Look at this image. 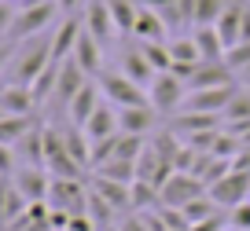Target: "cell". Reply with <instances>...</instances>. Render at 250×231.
Instances as JSON below:
<instances>
[{
	"label": "cell",
	"mask_w": 250,
	"mask_h": 231,
	"mask_svg": "<svg viewBox=\"0 0 250 231\" xmlns=\"http://www.w3.org/2000/svg\"><path fill=\"white\" fill-rule=\"evenodd\" d=\"M59 66H62V59H52L44 70L37 74V81H33V99H37V107H44L48 99L55 96V85H59Z\"/></svg>",
	"instance_id": "cell-23"
},
{
	"label": "cell",
	"mask_w": 250,
	"mask_h": 231,
	"mask_svg": "<svg viewBox=\"0 0 250 231\" xmlns=\"http://www.w3.org/2000/svg\"><path fill=\"white\" fill-rule=\"evenodd\" d=\"M114 132H122V129H118V107L103 99L100 107L92 110V117H88L85 136H88V143H100V139H110Z\"/></svg>",
	"instance_id": "cell-17"
},
{
	"label": "cell",
	"mask_w": 250,
	"mask_h": 231,
	"mask_svg": "<svg viewBox=\"0 0 250 231\" xmlns=\"http://www.w3.org/2000/svg\"><path fill=\"white\" fill-rule=\"evenodd\" d=\"M96 81H100L103 99L114 103L118 110H122V107H140V103H151V99H147V88H140L136 81H129L122 70H118V74H114V70H103Z\"/></svg>",
	"instance_id": "cell-4"
},
{
	"label": "cell",
	"mask_w": 250,
	"mask_h": 231,
	"mask_svg": "<svg viewBox=\"0 0 250 231\" xmlns=\"http://www.w3.org/2000/svg\"><path fill=\"white\" fill-rule=\"evenodd\" d=\"M191 37H195V44H199V55H203V62L225 59V40H221L217 26H195V30H191Z\"/></svg>",
	"instance_id": "cell-22"
},
{
	"label": "cell",
	"mask_w": 250,
	"mask_h": 231,
	"mask_svg": "<svg viewBox=\"0 0 250 231\" xmlns=\"http://www.w3.org/2000/svg\"><path fill=\"white\" fill-rule=\"evenodd\" d=\"M158 125H162V114H158L151 103H140V107H122V110H118V129L129 132V136H151Z\"/></svg>",
	"instance_id": "cell-10"
},
{
	"label": "cell",
	"mask_w": 250,
	"mask_h": 231,
	"mask_svg": "<svg viewBox=\"0 0 250 231\" xmlns=\"http://www.w3.org/2000/svg\"><path fill=\"white\" fill-rule=\"evenodd\" d=\"M225 4L228 0H195V26H213L221 19V11H225Z\"/></svg>",
	"instance_id": "cell-27"
},
{
	"label": "cell",
	"mask_w": 250,
	"mask_h": 231,
	"mask_svg": "<svg viewBox=\"0 0 250 231\" xmlns=\"http://www.w3.org/2000/svg\"><path fill=\"white\" fill-rule=\"evenodd\" d=\"M52 62V30L41 33V37H30V40H19V52L11 59V81L19 85H33L37 74Z\"/></svg>",
	"instance_id": "cell-1"
},
{
	"label": "cell",
	"mask_w": 250,
	"mask_h": 231,
	"mask_svg": "<svg viewBox=\"0 0 250 231\" xmlns=\"http://www.w3.org/2000/svg\"><path fill=\"white\" fill-rule=\"evenodd\" d=\"M88 191H92L100 202H107V206L114 209V213H122V209H133V184H118V180L96 176Z\"/></svg>",
	"instance_id": "cell-15"
},
{
	"label": "cell",
	"mask_w": 250,
	"mask_h": 231,
	"mask_svg": "<svg viewBox=\"0 0 250 231\" xmlns=\"http://www.w3.org/2000/svg\"><path fill=\"white\" fill-rule=\"evenodd\" d=\"M235 92H239V81H235V85H221V88H195V92H188V99H184L180 110H191V114H221L225 117V107L232 103Z\"/></svg>",
	"instance_id": "cell-7"
},
{
	"label": "cell",
	"mask_w": 250,
	"mask_h": 231,
	"mask_svg": "<svg viewBox=\"0 0 250 231\" xmlns=\"http://www.w3.org/2000/svg\"><path fill=\"white\" fill-rule=\"evenodd\" d=\"M147 99H151V107H155L158 114H162V121H166L169 114H177V110L184 107L188 81H184V77H177L173 70H162V74H155V81H151Z\"/></svg>",
	"instance_id": "cell-3"
},
{
	"label": "cell",
	"mask_w": 250,
	"mask_h": 231,
	"mask_svg": "<svg viewBox=\"0 0 250 231\" xmlns=\"http://www.w3.org/2000/svg\"><path fill=\"white\" fill-rule=\"evenodd\" d=\"M103 103V92H100V81H85V88H81L78 96H74L70 103H66V117H70V125H78V129H85L88 117H92V110Z\"/></svg>",
	"instance_id": "cell-12"
},
{
	"label": "cell",
	"mask_w": 250,
	"mask_h": 231,
	"mask_svg": "<svg viewBox=\"0 0 250 231\" xmlns=\"http://www.w3.org/2000/svg\"><path fill=\"white\" fill-rule=\"evenodd\" d=\"M26 209H30V198L11 180H0V228H15Z\"/></svg>",
	"instance_id": "cell-14"
},
{
	"label": "cell",
	"mask_w": 250,
	"mask_h": 231,
	"mask_svg": "<svg viewBox=\"0 0 250 231\" xmlns=\"http://www.w3.org/2000/svg\"><path fill=\"white\" fill-rule=\"evenodd\" d=\"M206 191H210V198L217 202L221 209L243 206V202H250V169L232 165V173H225V176H221L217 184H210Z\"/></svg>",
	"instance_id": "cell-5"
},
{
	"label": "cell",
	"mask_w": 250,
	"mask_h": 231,
	"mask_svg": "<svg viewBox=\"0 0 250 231\" xmlns=\"http://www.w3.org/2000/svg\"><path fill=\"white\" fill-rule=\"evenodd\" d=\"M15 151H11V147H4L0 143V176H11V173H15Z\"/></svg>",
	"instance_id": "cell-32"
},
{
	"label": "cell",
	"mask_w": 250,
	"mask_h": 231,
	"mask_svg": "<svg viewBox=\"0 0 250 231\" xmlns=\"http://www.w3.org/2000/svg\"><path fill=\"white\" fill-rule=\"evenodd\" d=\"M0 107L11 117H33V107H37L33 88L19 85V81H4V85H0Z\"/></svg>",
	"instance_id": "cell-11"
},
{
	"label": "cell",
	"mask_w": 250,
	"mask_h": 231,
	"mask_svg": "<svg viewBox=\"0 0 250 231\" xmlns=\"http://www.w3.org/2000/svg\"><path fill=\"white\" fill-rule=\"evenodd\" d=\"M136 44H140V52L147 55L151 59V66L158 70V74H162V70H169L173 66V55H169V40H136Z\"/></svg>",
	"instance_id": "cell-26"
},
{
	"label": "cell",
	"mask_w": 250,
	"mask_h": 231,
	"mask_svg": "<svg viewBox=\"0 0 250 231\" xmlns=\"http://www.w3.org/2000/svg\"><path fill=\"white\" fill-rule=\"evenodd\" d=\"M55 19H59V0H41V4H30V8H19L8 37H15V40L41 37V33H48L55 26Z\"/></svg>",
	"instance_id": "cell-2"
},
{
	"label": "cell",
	"mask_w": 250,
	"mask_h": 231,
	"mask_svg": "<svg viewBox=\"0 0 250 231\" xmlns=\"http://www.w3.org/2000/svg\"><path fill=\"white\" fill-rule=\"evenodd\" d=\"M85 81H92V77H88L74 59H62V66H59V85H55V96H52V99H59L62 107H66V103H70L74 96L85 88Z\"/></svg>",
	"instance_id": "cell-19"
},
{
	"label": "cell",
	"mask_w": 250,
	"mask_h": 231,
	"mask_svg": "<svg viewBox=\"0 0 250 231\" xmlns=\"http://www.w3.org/2000/svg\"><path fill=\"white\" fill-rule=\"evenodd\" d=\"M118 231H151V228L144 224V216H129V220H125Z\"/></svg>",
	"instance_id": "cell-33"
},
{
	"label": "cell",
	"mask_w": 250,
	"mask_h": 231,
	"mask_svg": "<svg viewBox=\"0 0 250 231\" xmlns=\"http://www.w3.org/2000/svg\"><path fill=\"white\" fill-rule=\"evenodd\" d=\"M30 125H33V117H11V114L0 117V143L15 151V143L30 132Z\"/></svg>",
	"instance_id": "cell-25"
},
{
	"label": "cell",
	"mask_w": 250,
	"mask_h": 231,
	"mask_svg": "<svg viewBox=\"0 0 250 231\" xmlns=\"http://www.w3.org/2000/svg\"><path fill=\"white\" fill-rule=\"evenodd\" d=\"M199 194H206V184L191 173H173L162 187H158V206H173V209H184L188 202H195Z\"/></svg>",
	"instance_id": "cell-6"
},
{
	"label": "cell",
	"mask_w": 250,
	"mask_h": 231,
	"mask_svg": "<svg viewBox=\"0 0 250 231\" xmlns=\"http://www.w3.org/2000/svg\"><path fill=\"white\" fill-rule=\"evenodd\" d=\"M78 8H81V0H59V11H66V15L78 11Z\"/></svg>",
	"instance_id": "cell-35"
},
{
	"label": "cell",
	"mask_w": 250,
	"mask_h": 231,
	"mask_svg": "<svg viewBox=\"0 0 250 231\" xmlns=\"http://www.w3.org/2000/svg\"><path fill=\"white\" fill-rule=\"evenodd\" d=\"M239 40H250V4L243 11V30H239Z\"/></svg>",
	"instance_id": "cell-34"
},
{
	"label": "cell",
	"mask_w": 250,
	"mask_h": 231,
	"mask_svg": "<svg viewBox=\"0 0 250 231\" xmlns=\"http://www.w3.org/2000/svg\"><path fill=\"white\" fill-rule=\"evenodd\" d=\"M81 22H85V30L92 33L103 48L118 37V26H114V15H110V4H107V0H88L85 11H81Z\"/></svg>",
	"instance_id": "cell-9"
},
{
	"label": "cell",
	"mask_w": 250,
	"mask_h": 231,
	"mask_svg": "<svg viewBox=\"0 0 250 231\" xmlns=\"http://www.w3.org/2000/svg\"><path fill=\"white\" fill-rule=\"evenodd\" d=\"M225 62H228V70H232V74H239L243 66H250V40H239L235 48H228V52H225Z\"/></svg>",
	"instance_id": "cell-28"
},
{
	"label": "cell",
	"mask_w": 250,
	"mask_h": 231,
	"mask_svg": "<svg viewBox=\"0 0 250 231\" xmlns=\"http://www.w3.org/2000/svg\"><path fill=\"white\" fill-rule=\"evenodd\" d=\"M0 117H8V114H4V107H0Z\"/></svg>",
	"instance_id": "cell-37"
},
{
	"label": "cell",
	"mask_w": 250,
	"mask_h": 231,
	"mask_svg": "<svg viewBox=\"0 0 250 231\" xmlns=\"http://www.w3.org/2000/svg\"><path fill=\"white\" fill-rule=\"evenodd\" d=\"M15 4H22V0H15Z\"/></svg>",
	"instance_id": "cell-39"
},
{
	"label": "cell",
	"mask_w": 250,
	"mask_h": 231,
	"mask_svg": "<svg viewBox=\"0 0 250 231\" xmlns=\"http://www.w3.org/2000/svg\"><path fill=\"white\" fill-rule=\"evenodd\" d=\"M70 59L78 62L88 77H100V74H103V44H100L88 30H81V37H78V44H74V55H70Z\"/></svg>",
	"instance_id": "cell-16"
},
{
	"label": "cell",
	"mask_w": 250,
	"mask_h": 231,
	"mask_svg": "<svg viewBox=\"0 0 250 231\" xmlns=\"http://www.w3.org/2000/svg\"><path fill=\"white\" fill-rule=\"evenodd\" d=\"M11 184H15L30 202H44L48 194H52V173H48L44 165H15Z\"/></svg>",
	"instance_id": "cell-8"
},
{
	"label": "cell",
	"mask_w": 250,
	"mask_h": 231,
	"mask_svg": "<svg viewBox=\"0 0 250 231\" xmlns=\"http://www.w3.org/2000/svg\"><path fill=\"white\" fill-rule=\"evenodd\" d=\"M133 37L136 40H169L173 33H169V26L162 22V15L158 11H151V8H140V15H136V26H133Z\"/></svg>",
	"instance_id": "cell-21"
},
{
	"label": "cell",
	"mask_w": 250,
	"mask_h": 231,
	"mask_svg": "<svg viewBox=\"0 0 250 231\" xmlns=\"http://www.w3.org/2000/svg\"><path fill=\"white\" fill-rule=\"evenodd\" d=\"M15 162L19 165H44V121H33L30 132L15 143Z\"/></svg>",
	"instance_id": "cell-18"
},
{
	"label": "cell",
	"mask_w": 250,
	"mask_h": 231,
	"mask_svg": "<svg viewBox=\"0 0 250 231\" xmlns=\"http://www.w3.org/2000/svg\"><path fill=\"white\" fill-rule=\"evenodd\" d=\"M15 15H19V4H15V0H0V37H8V33H11Z\"/></svg>",
	"instance_id": "cell-30"
},
{
	"label": "cell",
	"mask_w": 250,
	"mask_h": 231,
	"mask_svg": "<svg viewBox=\"0 0 250 231\" xmlns=\"http://www.w3.org/2000/svg\"><path fill=\"white\" fill-rule=\"evenodd\" d=\"M225 231H235V228H225Z\"/></svg>",
	"instance_id": "cell-38"
},
{
	"label": "cell",
	"mask_w": 250,
	"mask_h": 231,
	"mask_svg": "<svg viewBox=\"0 0 250 231\" xmlns=\"http://www.w3.org/2000/svg\"><path fill=\"white\" fill-rule=\"evenodd\" d=\"M228 228H235V231H250V202H243V206L228 209Z\"/></svg>",
	"instance_id": "cell-29"
},
{
	"label": "cell",
	"mask_w": 250,
	"mask_h": 231,
	"mask_svg": "<svg viewBox=\"0 0 250 231\" xmlns=\"http://www.w3.org/2000/svg\"><path fill=\"white\" fill-rule=\"evenodd\" d=\"M235 81H239V85H243V88H250V66H243V70H239V74H235Z\"/></svg>",
	"instance_id": "cell-36"
},
{
	"label": "cell",
	"mask_w": 250,
	"mask_h": 231,
	"mask_svg": "<svg viewBox=\"0 0 250 231\" xmlns=\"http://www.w3.org/2000/svg\"><path fill=\"white\" fill-rule=\"evenodd\" d=\"M122 74L129 77V81H136L140 88H151V81H155L158 70L151 66V59L140 52V44H136V48H125L122 52Z\"/></svg>",
	"instance_id": "cell-20"
},
{
	"label": "cell",
	"mask_w": 250,
	"mask_h": 231,
	"mask_svg": "<svg viewBox=\"0 0 250 231\" xmlns=\"http://www.w3.org/2000/svg\"><path fill=\"white\" fill-rule=\"evenodd\" d=\"M221 85H235V74L228 70L225 59H217V62H199L195 74L188 77V92H195V88H221Z\"/></svg>",
	"instance_id": "cell-13"
},
{
	"label": "cell",
	"mask_w": 250,
	"mask_h": 231,
	"mask_svg": "<svg viewBox=\"0 0 250 231\" xmlns=\"http://www.w3.org/2000/svg\"><path fill=\"white\" fill-rule=\"evenodd\" d=\"M15 52H19V40H15V37H0V74L11 66Z\"/></svg>",
	"instance_id": "cell-31"
},
{
	"label": "cell",
	"mask_w": 250,
	"mask_h": 231,
	"mask_svg": "<svg viewBox=\"0 0 250 231\" xmlns=\"http://www.w3.org/2000/svg\"><path fill=\"white\" fill-rule=\"evenodd\" d=\"M96 176L118 180V184H136V162H122V158H110V162L96 165Z\"/></svg>",
	"instance_id": "cell-24"
}]
</instances>
